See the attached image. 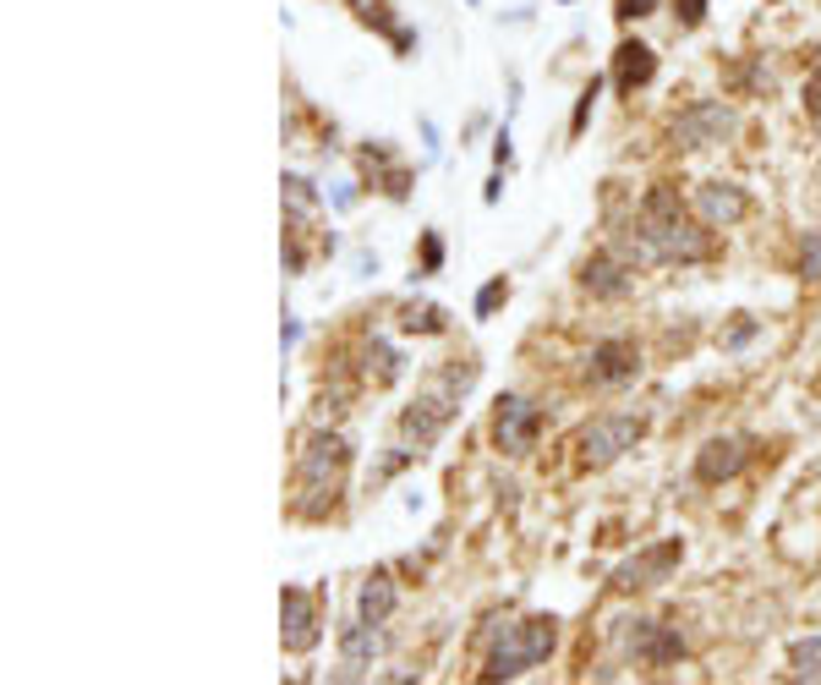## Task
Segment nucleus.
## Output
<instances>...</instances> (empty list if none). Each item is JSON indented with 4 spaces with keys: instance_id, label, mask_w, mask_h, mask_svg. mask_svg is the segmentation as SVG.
Masks as SVG:
<instances>
[{
    "instance_id": "f257e3e1",
    "label": "nucleus",
    "mask_w": 821,
    "mask_h": 685,
    "mask_svg": "<svg viewBox=\"0 0 821 685\" xmlns=\"http://www.w3.org/2000/svg\"><path fill=\"white\" fill-rule=\"evenodd\" d=\"M619 252L630 263H695V258H706V231L685 214L679 192L668 181H657L641 198V214H635L630 236L619 241Z\"/></svg>"
},
{
    "instance_id": "f03ea898",
    "label": "nucleus",
    "mask_w": 821,
    "mask_h": 685,
    "mask_svg": "<svg viewBox=\"0 0 821 685\" xmlns=\"http://www.w3.org/2000/svg\"><path fill=\"white\" fill-rule=\"evenodd\" d=\"M554 641H559V619L554 614H532V619L504 625L499 641H493V652H488L483 680H515V674H526L532 663H543L554 652Z\"/></svg>"
},
{
    "instance_id": "7ed1b4c3",
    "label": "nucleus",
    "mask_w": 821,
    "mask_h": 685,
    "mask_svg": "<svg viewBox=\"0 0 821 685\" xmlns=\"http://www.w3.org/2000/svg\"><path fill=\"white\" fill-rule=\"evenodd\" d=\"M345 466H350V439H345V434H312V439L301 445L296 477H301V488L312 494V499H307V510H312V516L323 510V494H329V499L340 494Z\"/></svg>"
},
{
    "instance_id": "20e7f679",
    "label": "nucleus",
    "mask_w": 821,
    "mask_h": 685,
    "mask_svg": "<svg viewBox=\"0 0 821 685\" xmlns=\"http://www.w3.org/2000/svg\"><path fill=\"white\" fill-rule=\"evenodd\" d=\"M641 439V417H597L581 434V466H614L624 450H635Z\"/></svg>"
},
{
    "instance_id": "39448f33",
    "label": "nucleus",
    "mask_w": 821,
    "mask_h": 685,
    "mask_svg": "<svg viewBox=\"0 0 821 685\" xmlns=\"http://www.w3.org/2000/svg\"><path fill=\"white\" fill-rule=\"evenodd\" d=\"M543 434V412L526 401V395H504L499 412H493V445L510 450V456H526Z\"/></svg>"
},
{
    "instance_id": "423d86ee",
    "label": "nucleus",
    "mask_w": 821,
    "mask_h": 685,
    "mask_svg": "<svg viewBox=\"0 0 821 685\" xmlns=\"http://www.w3.org/2000/svg\"><path fill=\"white\" fill-rule=\"evenodd\" d=\"M728 132H734V110L723 99H701V105H690L674 121V143L679 149H706V143H723Z\"/></svg>"
},
{
    "instance_id": "0eeeda50",
    "label": "nucleus",
    "mask_w": 821,
    "mask_h": 685,
    "mask_svg": "<svg viewBox=\"0 0 821 685\" xmlns=\"http://www.w3.org/2000/svg\"><path fill=\"white\" fill-rule=\"evenodd\" d=\"M455 423V401L450 395H417L405 412H400V434H405V445H433L444 428Z\"/></svg>"
},
{
    "instance_id": "6e6552de",
    "label": "nucleus",
    "mask_w": 821,
    "mask_h": 685,
    "mask_svg": "<svg viewBox=\"0 0 821 685\" xmlns=\"http://www.w3.org/2000/svg\"><path fill=\"white\" fill-rule=\"evenodd\" d=\"M635 374H641V352L630 346V340H603V346H592V357H586V379L603 385V390L630 385Z\"/></svg>"
},
{
    "instance_id": "1a4fd4ad",
    "label": "nucleus",
    "mask_w": 821,
    "mask_h": 685,
    "mask_svg": "<svg viewBox=\"0 0 821 685\" xmlns=\"http://www.w3.org/2000/svg\"><path fill=\"white\" fill-rule=\"evenodd\" d=\"M279 636H285V647L290 652H312L318 647V603L301 592V587H285L279 592Z\"/></svg>"
},
{
    "instance_id": "9d476101",
    "label": "nucleus",
    "mask_w": 821,
    "mask_h": 685,
    "mask_svg": "<svg viewBox=\"0 0 821 685\" xmlns=\"http://www.w3.org/2000/svg\"><path fill=\"white\" fill-rule=\"evenodd\" d=\"M581 285H586L592 296L614 302V296H624V291L635 285V263H630L624 252H592V258L581 263Z\"/></svg>"
},
{
    "instance_id": "9b49d317",
    "label": "nucleus",
    "mask_w": 821,
    "mask_h": 685,
    "mask_svg": "<svg viewBox=\"0 0 821 685\" xmlns=\"http://www.w3.org/2000/svg\"><path fill=\"white\" fill-rule=\"evenodd\" d=\"M674 565H679V543H657V548L635 554L630 565H619V570H614V587H619V592L657 587V581H668V570H674Z\"/></svg>"
},
{
    "instance_id": "f8f14e48",
    "label": "nucleus",
    "mask_w": 821,
    "mask_h": 685,
    "mask_svg": "<svg viewBox=\"0 0 821 685\" xmlns=\"http://www.w3.org/2000/svg\"><path fill=\"white\" fill-rule=\"evenodd\" d=\"M630 652H635L641 663L663 669V663L685 658V636H679L674 625H657V619H635V630H630Z\"/></svg>"
},
{
    "instance_id": "ddd939ff",
    "label": "nucleus",
    "mask_w": 821,
    "mask_h": 685,
    "mask_svg": "<svg viewBox=\"0 0 821 685\" xmlns=\"http://www.w3.org/2000/svg\"><path fill=\"white\" fill-rule=\"evenodd\" d=\"M657 78V56L641 45V39H624L619 50H614V88L619 94H635V88H646Z\"/></svg>"
},
{
    "instance_id": "4468645a",
    "label": "nucleus",
    "mask_w": 821,
    "mask_h": 685,
    "mask_svg": "<svg viewBox=\"0 0 821 685\" xmlns=\"http://www.w3.org/2000/svg\"><path fill=\"white\" fill-rule=\"evenodd\" d=\"M695 209H701L706 225H734V220H745L750 198L734 181H706V187H695Z\"/></svg>"
},
{
    "instance_id": "2eb2a0df",
    "label": "nucleus",
    "mask_w": 821,
    "mask_h": 685,
    "mask_svg": "<svg viewBox=\"0 0 821 685\" xmlns=\"http://www.w3.org/2000/svg\"><path fill=\"white\" fill-rule=\"evenodd\" d=\"M745 461H750L745 439H712V445H701V456H695V477H701V483H728V477H739Z\"/></svg>"
},
{
    "instance_id": "dca6fc26",
    "label": "nucleus",
    "mask_w": 821,
    "mask_h": 685,
    "mask_svg": "<svg viewBox=\"0 0 821 685\" xmlns=\"http://www.w3.org/2000/svg\"><path fill=\"white\" fill-rule=\"evenodd\" d=\"M340 652H345V674H361V669L383 652V630L356 614L350 625H340Z\"/></svg>"
},
{
    "instance_id": "f3484780",
    "label": "nucleus",
    "mask_w": 821,
    "mask_h": 685,
    "mask_svg": "<svg viewBox=\"0 0 821 685\" xmlns=\"http://www.w3.org/2000/svg\"><path fill=\"white\" fill-rule=\"evenodd\" d=\"M394 603H400V592H394V576H389V570H372V576L361 581V592H356V614L372 619V625H383V619L394 614Z\"/></svg>"
},
{
    "instance_id": "a211bd4d",
    "label": "nucleus",
    "mask_w": 821,
    "mask_h": 685,
    "mask_svg": "<svg viewBox=\"0 0 821 685\" xmlns=\"http://www.w3.org/2000/svg\"><path fill=\"white\" fill-rule=\"evenodd\" d=\"M400 329H410V334H439V329H444V307H433V302H410V307L400 312Z\"/></svg>"
},
{
    "instance_id": "6ab92c4d",
    "label": "nucleus",
    "mask_w": 821,
    "mask_h": 685,
    "mask_svg": "<svg viewBox=\"0 0 821 685\" xmlns=\"http://www.w3.org/2000/svg\"><path fill=\"white\" fill-rule=\"evenodd\" d=\"M788 663H794V680H816V685H821V636H805V641H794Z\"/></svg>"
},
{
    "instance_id": "aec40b11",
    "label": "nucleus",
    "mask_w": 821,
    "mask_h": 685,
    "mask_svg": "<svg viewBox=\"0 0 821 685\" xmlns=\"http://www.w3.org/2000/svg\"><path fill=\"white\" fill-rule=\"evenodd\" d=\"M799 274L821 285V231H810V236H805V252H799Z\"/></svg>"
},
{
    "instance_id": "412c9836",
    "label": "nucleus",
    "mask_w": 821,
    "mask_h": 685,
    "mask_svg": "<svg viewBox=\"0 0 821 685\" xmlns=\"http://www.w3.org/2000/svg\"><path fill=\"white\" fill-rule=\"evenodd\" d=\"M367 363H378V379L389 385V379H400V357L383 346V340H372V346H367Z\"/></svg>"
},
{
    "instance_id": "4be33fe9",
    "label": "nucleus",
    "mask_w": 821,
    "mask_h": 685,
    "mask_svg": "<svg viewBox=\"0 0 821 685\" xmlns=\"http://www.w3.org/2000/svg\"><path fill=\"white\" fill-rule=\"evenodd\" d=\"M504 296H510V280H493V285H483V296H477V312L488 318V312H493Z\"/></svg>"
},
{
    "instance_id": "5701e85b",
    "label": "nucleus",
    "mask_w": 821,
    "mask_h": 685,
    "mask_svg": "<svg viewBox=\"0 0 821 685\" xmlns=\"http://www.w3.org/2000/svg\"><path fill=\"white\" fill-rule=\"evenodd\" d=\"M674 12H679V23H685V28H695V23L706 17V0H674Z\"/></svg>"
},
{
    "instance_id": "b1692460",
    "label": "nucleus",
    "mask_w": 821,
    "mask_h": 685,
    "mask_svg": "<svg viewBox=\"0 0 821 685\" xmlns=\"http://www.w3.org/2000/svg\"><path fill=\"white\" fill-rule=\"evenodd\" d=\"M423 263H428V274H439V263H444V241H439L433 231L423 236Z\"/></svg>"
},
{
    "instance_id": "393cba45",
    "label": "nucleus",
    "mask_w": 821,
    "mask_h": 685,
    "mask_svg": "<svg viewBox=\"0 0 821 685\" xmlns=\"http://www.w3.org/2000/svg\"><path fill=\"white\" fill-rule=\"evenodd\" d=\"M805 110H810V116L821 121V72H816V78L805 83Z\"/></svg>"
},
{
    "instance_id": "a878e982",
    "label": "nucleus",
    "mask_w": 821,
    "mask_h": 685,
    "mask_svg": "<svg viewBox=\"0 0 821 685\" xmlns=\"http://www.w3.org/2000/svg\"><path fill=\"white\" fill-rule=\"evenodd\" d=\"M592 105H597V83H592V88L581 94V105H575V132L586 127V116H592Z\"/></svg>"
},
{
    "instance_id": "bb28decb",
    "label": "nucleus",
    "mask_w": 821,
    "mask_h": 685,
    "mask_svg": "<svg viewBox=\"0 0 821 685\" xmlns=\"http://www.w3.org/2000/svg\"><path fill=\"white\" fill-rule=\"evenodd\" d=\"M652 12V0H619V17L630 23V17H646Z\"/></svg>"
}]
</instances>
